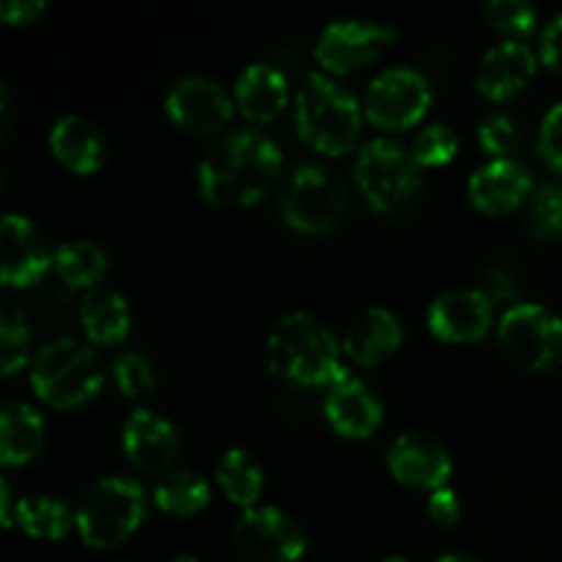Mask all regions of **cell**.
<instances>
[{"instance_id": "obj_10", "label": "cell", "mask_w": 562, "mask_h": 562, "mask_svg": "<svg viewBox=\"0 0 562 562\" xmlns=\"http://www.w3.org/2000/svg\"><path fill=\"white\" fill-rule=\"evenodd\" d=\"M431 108V82L409 66L379 71L366 91L368 121L382 130H409Z\"/></svg>"}, {"instance_id": "obj_36", "label": "cell", "mask_w": 562, "mask_h": 562, "mask_svg": "<svg viewBox=\"0 0 562 562\" xmlns=\"http://www.w3.org/2000/svg\"><path fill=\"white\" fill-rule=\"evenodd\" d=\"M481 291L492 302H514L516 291H519V289H516L514 274H510L505 267H499V263H494V267H488L486 272H483Z\"/></svg>"}, {"instance_id": "obj_41", "label": "cell", "mask_w": 562, "mask_h": 562, "mask_svg": "<svg viewBox=\"0 0 562 562\" xmlns=\"http://www.w3.org/2000/svg\"><path fill=\"white\" fill-rule=\"evenodd\" d=\"M434 562H477V560H475V558H470V554L450 552V554H442V558H437Z\"/></svg>"}, {"instance_id": "obj_3", "label": "cell", "mask_w": 562, "mask_h": 562, "mask_svg": "<svg viewBox=\"0 0 562 562\" xmlns=\"http://www.w3.org/2000/svg\"><path fill=\"white\" fill-rule=\"evenodd\" d=\"M360 102L324 71H311L294 102L296 132L316 151L340 157L355 146L362 126Z\"/></svg>"}, {"instance_id": "obj_11", "label": "cell", "mask_w": 562, "mask_h": 562, "mask_svg": "<svg viewBox=\"0 0 562 562\" xmlns=\"http://www.w3.org/2000/svg\"><path fill=\"white\" fill-rule=\"evenodd\" d=\"M234 99L223 82L206 75H187L170 86L165 110L170 121L198 137H214L225 130L234 115Z\"/></svg>"}, {"instance_id": "obj_1", "label": "cell", "mask_w": 562, "mask_h": 562, "mask_svg": "<svg viewBox=\"0 0 562 562\" xmlns=\"http://www.w3.org/2000/svg\"><path fill=\"white\" fill-rule=\"evenodd\" d=\"M283 168V151L258 130L223 135L198 165L201 195L214 206H252L272 190Z\"/></svg>"}, {"instance_id": "obj_32", "label": "cell", "mask_w": 562, "mask_h": 562, "mask_svg": "<svg viewBox=\"0 0 562 562\" xmlns=\"http://www.w3.org/2000/svg\"><path fill=\"white\" fill-rule=\"evenodd\" d=\"M456 151H459V135L448 124H428L426 130L417 132L415 143H412V154H415L420 168L448 165L456 157Z\"/></svg>"}, {"instance_id": "obj_25", "label": "cell", "mask_w": 562, "mask_h": 562, "mask_svg": "<svg viewBox=\"0 0 562 562\" xmlns=\"http://www.w3.org/2000/svg\"><path fill=\"white\" fill-rule=\"evenodd\" d=\"M14 525L31 538L60 541L75 527V514L58 497H49V494H25V497L16 499Z\"/></svg>"}, {"instance_id": "obj_35", "label": "cell", "mask_w": 562, "mask_h": 562, "mask_svg": "<svg viewBox=\"0 0 562 562\" xmlns=\"http://www.w3.org/2000/svg\"><path fill=\"white\" fill-rule=\"evenodd\" d=\"M538 154L562 173V102L552 104L538 130Z\"/></svg>"}, {"instance_id": "obj_22", "label": "cell", "mask_w": 562, "mask_h": 562, "mask_svg": "<svg viewBox=\"0 0 562 562\" xmlns=\"http://www.w3.org/2000/svg\"><path fill=\"white\" fill-rule=\"evenodd\" d=\"M234 102L250 121H274L289 104V80L272 64H250L234 86Z\"/></svg>"}, {"instance_id": "obj_28", "label": "cell", "mask_w": 562, "mask_h": 562, "mask_svg": "<svg viewBox=\"0 0 562 562\" xmlns=\"http://www.w3.org/2000/svg\"><path fill=\"white\" fill-rule=\"evenodd\" d=\"M217 483L234 505L256 508L263 492V470L247 450L231 448L217 464Z\"/></svg>"}, {"instance_id": "obj_23", "label": "cell", "mask_w": 562, "mask_h": 562, "mask_svg": "<svg viewBox=\"0 0 562 562\" xmlns=\"http://www.w3.org/2000/svg\"><path fill=\"white\" fill-rule=\"evenodd\" d=\"M44 417L25 401H5L0 406V461L9 467L27 464L44 448Z\"/></svg>"}, {"instance_id": "obj_8", "label": "cell", "mask_w": 562, "mask_h": 562, "mask_svg": "<svg viewBox=\"0 0 562 562\" xmlns=\"http://www.w3.org/2000/svg\"><path fill=\"white\" fill-rule=\"evenodd\" d=\"M280 212L300 234H327L344 220L346 192L333 170L318 162H302L285 184Z\"/></svg>"}, {"instance_id": "obj_6", "label": "cell", "mask_w": 562, "mask_h": 562, "mask_svg": "<svg viewBox=\"0 0 562 562\" xmlns=\"http://www.w3.org/2000/svg\"><path fill=\"white\" fill-rule=\"evenodd\" d=\"M355 181L368 206L382 214H393L417 195L423 176L412 148L393 137H376L357 154Z\"/></svg>"}, {"instance_id": "obj_16", "label": "cell", "mask_w": 562, "mask_h": 562, "mask_svg": "<svg viewBox=\"0 0 562 562\" xmlns=\"http://www.w3.org/2000/svg\"><path fill=\"white\" fill-rule=\"evenodd\" d=\"M324 415L344 437L366 439L382 426L384 406L360 376L346 371L344 376L329 384V393L324 398Z\"/></svg>"}, {"instance_id": "obj_4", "label": "cell", "mask_w": 562, "mask_h": 562, "mask_svg": "<svg viewBox=\"0 0 562 562\" xmlns=\"http://www.w3.org/2000/svg\"><path fill=\"white\" fill-rule=\"evenodd\" d=\"M104 371L91 344L80 338H55L31 362V387L55 409H75L99 395Z\"/></svg>"}, {"instance_id": "obj_37", "label": "cell", "mask_w": 562, "mask_h": 562, "mask_svg": "<svg viewBox=\"0 0 562 562\" xmlns=\"http://www.w3.org/2000/svg\"><path fill=\"white\" fill-rule=\"evenodd\" d=\"M428 516H431L437 525H456V521L461 519V499L459 494L453 492V488H437V492H431V497H428Z\"/></svg>"}, {"instance_id": "obj_20", "label": "cell", "mask_w": 562, "mask_h": 562, "mask_svg": "<svg viewBox=\"0 0 562 562\" xmlns=\"http://www.w3.org/2000/svg\"><path fill=\"white\" fill-rule=\"evenodd\" d=\"M401 338H404V327L393 311L379 305L366 307L346 329L344 355L351 357L357 366H379L398 349Z\"/></svg>"}, {"instance_id": "obj_29", "label": "cell", "mask_w": 562, "mask_h": 562, "mask_svg": "<svg viewBox=\"0 0 562 562\" xmlns=\"http://www.w3.org/2000/svg\"><path fill=\"white\" fill-rule=\"evenodd\" d=\"M27 351H31V327H27L25 313L5 302L0 311V371L3 376H14L20 368L27 366Z\"/></svg>"}, {"instance_id": "obj_2", "label": "cell", "mask_w": 562, "mask_h": 562, "mask_svg": "<svg viewBox=\"0 0 562 562\" xmlns=\"http://www.w3.org/2000/svg\"><path fill=\"white\" fill-rule=\"evenodd\" d=\"M267 366L280 382L322 387L346 373L344 344L313 313H285L267 338Z\"/></svg>"}, {"instance_id": "obj_43", "label": "cell", "mask_w": 562, "mask_h": 562, "mask_svg": "<svg viewBox=\"0 0 562 562\" xmlns=\"http://www.w3.org/2000/svg\"><path fill=\"white\" fill-rule=\"evenodd\" d=\"M384 562H409L406 558H387Z\"/></svg>"}, {"instance_id": "obj_18", "label": "cell", "mask_w": 562, "mask_h": 562, "mask_svg": "<svg viewBox=\"0 0 562 562\" xmlns=\"http://www.w3.org/2000/svg\"><path fill=\"white\" fill-rule=\"evenodd\" d=\"M124 453L132 464L143 472L170 470L179 456V431L168 417L157 415L154 409H135L124 423Z\"/></svg>"}, {"instance_id": "obj_39", "label": "cell", "mask_w": 562, "mask_h": 562, "mask_svg": "<svg viewBox=\"0 0 562 562\" xmlns=\"http://www.w3.org/2000/svg\"><path fill=\"white\" fill-rule=\"evenodd\" d=\"M44 11H47L44 0H5L0 5V20L9 22V25H25V22H33Z\"/></svg>"}, {"instance_id": "obj_38", "label": "cell", "mask_w": 562, "mask_h": 562, "mask_svg": "<svg viewBox=\"0 0 562 562\" xmlns=\"http://www.w3.org/2000/svg\"><path fill=\"white\" fill-rule=\"evenodd\" d=\"M541 60L543 66L562 77V14L554 16L541 33Z\"/></svg>"}, {"instance_id": "obj_31", "label": "cell", "mask_w": 562, "mask_h": 562, "mask_svg": "<svg viewBox=\"0 0 562 562\" xmlns=\"http://www.w3.org/2000/svg\"><path fill=\"white\" fill-rule=\"evenodd\" d=\"M113 379L126 398H146L157 390L154 366L137 351H121L113 360Z\"/></svg>"}, {"instance_id": "obj_30", "label": "cell", "mask_w": 562, "mask_h": 562, "mask_svg": "<svg viewBox=\"0 0 562 562\" xmlns=\"http://www.w3.org/2000/svg\"><path fill=\"white\" fill-rule=\"evenodd\" d=\"M527 225L543 241L562 239V187H538L527 203Z\"/></svg>"}, {"instance_id": "obj_19", "label": "cell", "mask_w": 562, "mask_h": 562, "mask_svg": "<svg viewBox=\"0 0 562 562\" xmlns=\"http://www.w3.org/2000/svg\"><path fill=\"white\" fill-rule=\"evenodd\" d=\"M530 190V170L514 157L488 159L486 165H481L470 176V184H467L470 201L475 203V209L486 214L514 212L516 206H521L532 195Z\"/></svg>"}, {"instance_id": "obj_7", "label": "cell", "mask_w": 562, "mask_h": 562, "mask_svg": "<svg viewBox=\"0 0 562 562\" xmlns=\"http://www.w3.org/2000/svg\"><path fill=\"white\" fill-rule=\"evenodd\" d=\"M503 355L525 371L543 373L562 366V316L538 302H519L497 324Z\"/></svg>"}, {"instance_id": "obj_27", "label": "cell", "mask_w": 562, "mask_h": 562, "mask_svg": "<svg viewBox=\"0 0 562 562\" xmlns=\"http://www.w3.org/2000/svg\"><path fill=\"white\" fill-rule=\"evenodd\" d=\"M212 499V488H209L206 477L198 475L192 470H170L159 477L154 486V503L159 510L170 516H195L203 510Z\"/></svg>"}, {"instance_id": "obj_21", "label": "cell", "mask_w": 562, "mask_h": 562, "mask_svg": "<svg viewBox=\"0 0 562 562\" xmlns=\"http://www.w3.org/2000/svg\"><path fill=\"white\" fill-rule=\"evenodd\" d=\"M49 148L55 159L75 173H93L104 162V135L86 115H60L49 130Z\"/></svg>"}, {"instance_id": "obj_40", "label": "cell", "mask_w": 562, "mask_h": 562, "mask_svg": "<svg viewBox=\"0 0 562 562\" xmlns=\"http://www.w3.org/2000/svg\"><path fill=\"white\" fill-rule=\"evenodd\" d=\"M14 508H16V503L11 499L9 481H5V477H0V521H3V527L14 525Z\"/></svg>"}, {"instance_id": "obj_34", "label": "cell", "mask_w": 562, "mask_h": 562, "mask_svg": "<svg viewBox=\"0 0 562 562\" xmlns=\"http://www.w3.org/2000/svg\"><path fill=\"white\" fill-rule=\"evenodd\" d=\"M477 143L492 159H505L519 146V126L508 113H492L477 126Z\"/></svg>"}, {"instance_id": "obj_33", "label": "cell", "mask_w": 562, "mask_h": 562, "mask_svg": "<svg viewBox=\"0 0 562 562\" xmlns=\"http://www.w3.org/2000/svg\"><path fill=\"white\" fill-rule=\"evenodd\" d=\"M483 16L488 25L510 36H525L538 22V11L530 0H488L483 5Z\"/></svg>"}, {"instance_id": "obj_15", "label": "cell", "mask_w": 562, "mask_h": 562, "mask_svg": "<svg viewBox=\"0 0 562 562\" xmlns=\"http://www.w3.org/2000/svg\"><path fill=\"white\" fill-rule=\"evenodd\" d=\"M387 467L409 488L437 492L445 488L453 472L450 453L434 437L420 431H406L395 437L387 448Z\"/></svg>"}, {"instance_id": "obj_42", "label": "cell", "mask_w": 562, "mask_h": 562, "mask_svg": "<svg viewBox=\"0 0 562 562\" xmlns=\"http://www.w3.org/2000/svg\"><path fill=\"white\" fill-rule=\"evenodd\" d=\"M168 562H201V560L190 558V554H181V558H173V560H168Z\"/></svg>"}, {"instance_id": "obj_14", "label": "cell", "mask_w": 562, "mask_h": 562, "mask_svg": "<svg viewBox=\"0 0 562 562\" xmlns=\"http://www.w3.org/2000/svg\"><path fill=\"white\" fill-rule=\"evenodd\" d=\"M428 329L448 344H475L492 329L494 302L481 289L442 291L428 305Z\"/></svg>"}, {"instance_id": "obj_17", "label": "cell", "mask_w": 562, "mask_h": 562, "mask_svg": "<svg viewBox=\"0 0 562 562\" xmlns=\"http://www.w3.org/2000/svg\"><path fill=\"white\" fill-rule=\"evenodd\" d=\"M536 53L519 38H505V42L494 44L483 53L481 64H477L475 86L486 99L503 102V99L516 97L536 77Z\"/></svg>"}, {"instance_id": "obj_24", "label": "cell", "mask_w": 562, "mask_h": 562, "mask_svg": "<svg viewBox=\"0 0 562 562\" xmlns=\"http://www.w3.org/2000/svg\"><path fill=\"white\" fill-rule=\"evenodd\" d=\"M80 324L93 344H119L132 327L130 305L119 291L93 289L80 302Z\"/></svg>"}, {"instance_id": "obj_12", "label": "cell", "mask_w": 562, "mask_h": 562, "mask_svg": "<svg viewBox=\"0 0 562 562\" xmlns=\"http://www.w3.org/2000/svg\"><path fill=\"white\" fill-rule=\"evenodd\" d=\"M395 36L398 33L387 22L335 20L318 33L313 55L329 75H349L371 64Z\"/></svg>"}, {"instance_id": "obj_9", "label": "cell", "mask_w": 562, "mask_h": 562, "mask_svg": "<svg viewBox=\"0 0 562 562\" xmlns=\"http://www.w3.org/2000/svg\"><path fill=\"white\" fill-rule=\"evenodd\" d=\"M234 547L245 562H300L307 552V538L285 510L256 505L236 519Z\"/></svg>"}, {"instance_id": "obj_26", "label": "cell", "mask_w": 562, "mask_h": 562, "mask_svg": "<svg viewBox=\"0 0 562 562\" xmlns=\"http://www.w3.org/2000/svg\"><path fill=\"white\" fill-rule=\"evenodd\" d=\"M55 272L58 278L64 280L66 285L71 289H88L93 291L102 278L108 274V252L97 245V241L88 239H75L66 241L55 250V261H53Z\"/></svg>"}, {"instance_id": "obj_5", "label": "cell", "mask_w": 562, "mask_h": 562, "mask_svg": "<svg viewBox=\"0 0 562 562\" xmlns=\"http://www.w3.org/2000/svg\"><path fill=\"white\" fill-rule=\"evenodd\" d=\"M146 519V492L137 481L108 475L82 494L75 510V527L91 549L124 543Z\"/></svg>"}, {"instance_id": "obj_13", "label": "cell", "mask_w": 562, "mask_h": 562, "mask_svg": "<svg viewBox=\"0 0 562 562\" xmlns=\"http://www.w3.org/2000/svg\"><path fill=\"white\" fill-rule=\"evenodd\" d=\"M55 252L36 223L22 214H5L0 228V280L16 289H31L53 267Z\"/></svg>"}]
</instances>
